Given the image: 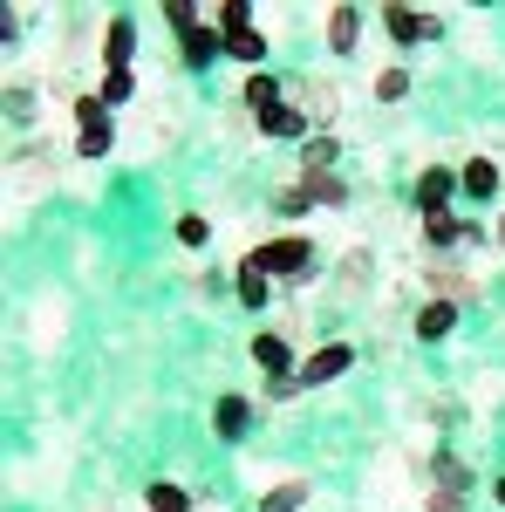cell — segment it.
Returning <instances> with one entry per match:
<instances>
[{"instance_id":"obj_16","label":"cell","mask_w":505,"mask_h":512,"mask_svg":"<svg viewBox=\"0 0 505 512\" xmlns=\"http://www.w3.org/2000/svg\"><path fill=\"white\" fill-rule=\"evenodd\" d=\"M117 151V123H89V130H76V158H110Z\"/></svg>"},{"instance_id":"obj_29","label":"cell","mask_w":505,"mask_h":512,"mask_svg":"<svg viewBox=\"0 0 505 512\" xmlns=\"http://www.w3.org/2000/svg\"><path fill=\"white\" fill-rule=\"evenodd\" d=\"M69 117H76L82 130H89V123H110V103H103V96H76V103H69Z\"/></svg>"},{"instance_id":"obj_13","label":"cell","mask_w":505,"mask_h":512,"mask_svg":"<svg viewBox=\"0 0 505 512\" xmlns=\"http://www.w3.org/2000/svg\"><path fill=\"white\" fill-rule=\"evenodd\" d=\"M355 35H362V14L342 0V7L328 14V48H335V55H355Z\"/></svg>"},{"instance_id":"obj_6","label":"cell","mask_w":505,"mask_h":512,"mask_svg":"<svg viewBox=\"0 0 505 512\" xmlns=\"http://www.w3.org/2000/svg\"><path fill=\"white\" fill-rule=\"evenodd\" d=\"M253 130H260V137H308V130H314V110H301V103L287 96V103H273L267 117H253Z\"/></svg>"},{"instance_id":"obj_26","label":"cell","mask_w":505,"mask_h":512,"mask_svg":"<svg viewBox=\"0 0 505 512\" xmlns=\"http://www.w3.org/2000/svg\"><path fill=\"white\" fill-rule=\"evenodd\" d=\"M308 205H314L308 185H280V192H273V212H280V219H301Z\"/></svg>"},{"instance_id":"obj_15","label":"cell","mask_w":505,"mask_h":512,"mask_svg":"<svg viewBox=\"0 0 505 512\" xmlns=\"http://www.w3.org/2000/svg\"><path fill=\"white\" fill-rule=\"evenodd\" d=\"M308 506V478H280L273 492H260V512H301Z\"/></svg>"},{"instance_id":"obj_5","label":"cell","mask_w":505,"mask_h":512,"mask_svg":"<svg viewBox=\"0 0 505 512\" xmlns=\"http://www.w3.org/2000/svg\"><path fill=\"white\" fill-rule=\"evenodd\" d=\"M383 28H389V41H437L444 35V21H430L417 7H396V0L383 7Z\"/></svg>"},{"instance_id":"obj_3","label":"cell","mask_w":505,"mask_h":512,"mask_svg":"<svg viewBox=\"0 0 505 512\" xmlns=\"http://www.w3.org/2000/svg\"><path fill=\"white\" fill-rule=\"evenodd\" d=\"M355 369V349L349 342H328V349H314L308 362H301V390H321V383H342Z\"/></svg>"},{"instance_id":"obj_1","label":"cell","mask_w":505,"mask_h":512,"mask_svg":"<svg viewBox=\"0 0 505 512\" xmlns=\"http://www.w3.org/2000/svg\"><path fill=\"white\" fill-rule=\"evenodd\" d=\"M246 260H253L273 287H301V280H308V267H314V246L301 233H280V239H267V246H253Z\"/></svg>"},{"instance_id":"obj_2","label":"cell","mask_w":505,"mask_h":512,"mask_svg":"<svg viewBox=\"0 0 505 512\" xmlns=\"http://www.w3.org/2000/svg\"><path fill=\"white\" fill-rule=\"evenodd\" d=\"M253 369H260L267 383H280V376H301V369H294V342H287L280 328H260V335H253Z\"/></svg>"},{"instance_id":"obj_21","label":"cell","mask_w":505,"mask_h":512,"mask_svg":"<svg viewBox=\"0 0 505 512\" xmlns=\"http://www.w3.org/2000/svg\"><path fill=\"white\" fill-rule=\"evenodd\" d=\"M110 110H130V96H137V76L130 69H103V89H96Z\"/></svg>"},{"instance_id":"obj_18","label":"cell","mask_w":505,"mask_h":512,"mask_svg":"<svg viewBox=\"0 0 505 512\" xmlns=\"http://www.w3.org/2000/svg\"><path fill=\"white\" fill-rule=\"evenodd\" d=\"M226 55H233V62H246V69L260 76V62H267V35H260V28H246V35H226Z\"/></svg>"},{"instance_id":"obj_34","label":"cell","mask_w":505,"mask_h":512,"mask_svg":"<svg viewBox=\"0 0 505 512\" xmlns=\"http://www.w3.org/2000/svg\"><path fill=\"white\" fill-rule=\"evenodd\" d=\"M492 239H499V246H505V219H499V226H492Z\"/></svg>"},{"instance_id":"obj_17","label":"cell","mask_w":505,"mask_h":512,"mask_svg":"<svg viewBox=\"0 0 505 512\" xmlns=\"http://www.w3.org/2000/svg\"><path fill=\"white\" fill-rule=\"evenodd\" d=\"M273 103H287V89H280L267 69H260V76H246V110H253V117H267Z\"/></svg>"},{"instance_id":"obj_9","label":"cell","mask_w":505,"mask_h":512,"mask_svg":"<svg viewBox=\"0 0 505 512\" xmlns=\"http://www.w3.org/2000/svg\"><path fill=\"white\" fill-rule=\"evenodd\" d=\"M458 192L465 198H499V164L492 158H465L458 164Z\"/></svg>"},{"instance_id":"obj_19","label":"cell","mask_w":505,"mask_h":512,"mask_svg":"<svg viewBox=\"0 0 505 512\" xmlns=\"http://www.w3.org/2000/svg\"><path fill=\"white\" fill-rule=\"evenodd\" d=\"M424 239H430V246H465L471 226H465V219H451V212H430V219H424Z\"/></svg>"},{"instance_id":"obj_7","label":"cell","mask_w":505,"mask_h":512,"mask_svg":"<svg viewBox=\"0 0 505 512\" xmlns=\"http://www.w3.org/2000/svg\"><path fill=\"white\" fill-rule=\"evenodd\" d=\"M130 55H137V21L117 14V21L103 28V62H110V69H130Z\"/></svg>"},{"instance_id":"obj_23","label":"cell","mask_w":505,"mask_h":512,"mask_svg":"<svg viewBox=\"0 0 505 512\" xmlns=\"http://www.w3.org/2000/svg\"><path fill=\"white\" fill-rule=\"evenodd\" d=\"M328 164H335V130H314L301 144V171H328Z\"/></svg>"},{"instance_id":"obj_20","label":"cell","mask_w":505,"mask_h":512,"mask_svg":"<svg viewBox=\"0 0 505 512\" xmlns=\"http://www.w3.org/2000/svg\"><path fill=\"white\" fill-rule=\"evenodd\" d=\"M144 506H151V512H192V492L171 485V478H157L151 492H144Z\"/></svg>"},{"instance_id":"obj_31","label":"cell","mask_w":505,"mask_h":512,"mask_svg":"<svg viewBox=\"0 0 505 512\" xmlns=\"http://www.w3.org/2000/svg\"><path fill=\"white\" fill-rule=\"evenodd\" d=\"M178 239H185V246H205V239H212V226H205L198 212H178Z\"/></svg>"},{"instance_id":"obj_11","label":"cell","mask_w":505,"mask_h":512,"mask_svg":"<svg viewBox=\"0 0 505 512\" xmlns=\"http://www.w3.org/2000/svg\"><path fill=\"white\" fill-rule=\"evenodd\" d=\"M246 424H253V403H246V396H219V410H212V431L233 444V437H246Z\"/></svg>"},{"instance_id":"obj_32","label":"cell","mask_w":505,"mask_h":512,"mask_svg":"<svg viewBox=\"0 0 505 512\" xmlns=\"http://www.w3.org/2000/svg\"><path fill=\"white\" fill-rule=\"evenodd\" d=\"M424 506H430V512H465V499H458V492H444V485H437V492H430Z\"/></svg>"},{"instance_id":"obj_14","label":"cell","mask_w":505,"mask_h":512,"mask_svg":"<svg viewBox=\"0 0 505 512\" xmlns=\"http://www.w3.org/2000/svg\"><path fill=\"white\" fill-rule=\"evenodd\" d=\"M430 274V287H437V301H471L478 294V280L465 274V267H424Z\"/></svg>"},{"instance_id":"obj_24","label":"cell","mask_w":505,"mask_h":512,"mask_svg":"<svg viewBox=\"0 0 505 512\" xmlns=\"http://www.w3.org/2000/svg\"><path fill=\"white\" fill-rule=\"evenodd\" d=\"M219 35H246L253 28V0H219V21H212Z\"/></svg>"},{"instance_id":"obj_4","label":"cell","mask_w":505,"mask_h":512,"mask_svg":"<svg viewBox=\"0 0 505 512\" xmlns=\"http://www.w3.org/2000/svg\"><path fill=\"white\" fill-rule=\"evenodd\" d=\"M451 192H458V171L451 164H424V178H417V212H451Z\"/></svg>"},{"instance_id":"obj_12","label":"cell","mask_w":505,"mask_h":512,"mask_svg":"<svg viewBox=\"0 0 505 512\" xmlns=\"http://www.w3.org/2000/svg\"><path fill=\"white\" fill-rule=\"evenodd\" d=\"M233 294H239V308H267L273 301V280L253 267V260H239V280H233Z\"/></svg>"},{"instance_id":"obj_33","label":"cell","mask_w":505,"mask_h":512,"mask_svg":"<svg viewBox=\"0 0 505 512\" xmlns=\"http://www.w3.org/2000/svg\"><path fill=\"white\" fill-rule=\"evenodd\" d=\"M492 499H499V506H505V478H499V485H492Z\"/></svg>"},{"instance_id":"obj_28","label":"cell","mask_w":505,"mask_h":512,"mask_svg":"<svg viewBox=\"0 0 505 512\" xmlns=\"http://www.w3.org/2000/svg\"><path fill=\"white\" fill-rule=\"evenodd\" d=\"M410 96V69H383L376 76V103H403Z\"/></svg>"},{"instance_id":"obj_30","label":"cell","mask_w":505,"mask_h":512,"mask_svg":"<svg viewBox=\"0 0 505 512\" xmlns=\"http://www.w3.org/2000/svg\"><path fill=\"white\" fill-rule=\"evenodd\" d=\"M164 21H171L178 35H192V28H198V7H192V0H164Z\"/></svg>"},{"instance_id":"obj_27","label":"cell","mask_w":505,"mask_h":512,"mask_svg":"<svg viewBox=\"0 0 505 512\" xmlns=\"http://www.w3.org/2000/svg\"><path fill=\"white\" fill-rule=\"evenodd\" d=\"M437 485L465 499V485H471V465H465V458H451V451H444V458H437Z\"/></svg>"},{"instance_id":"obj_8","label":"cell","mask_w":505,"mask_h":512,"mask_svg":"<svg viewBox=\"0 0 505 512\" xmlns=\"http://www.w3.org/2000/svg\"><path fill=\"white\" fill-rule=\"evenodd\" d=\"M178 41H185V69H212V62L226 55V35H219V28H205V21H198L192 35H178Z\"/></svg>"},{"instance_id":"obj_22","label":"cell","mask_w":505,"mask_h":512,"mask_svg":"<svg viewBox=\"0 0 505 512\" xmlns=\"http://www.w3.org/2000/svg\"><path fill=\"white\" fill-rule=\"evenodd\" d=\"M301 185L314 192V205H342V198H349V185H342L335 171H301Z\"/></svg>"},{"instance_id":"obj_10","label":"cell","mask_w":505,"mask_h":512,"mask_svg":"<svg viewBox=\"0 0 505 512\" xmlns=\"http://www.w3.org/2000/svg\"><path fill=\"white\" fill-rule=\"evenodd\" d=\"M458 328V301H424L417 308V342H444Z\"/></svg>"},{"instance_id":"obj_25","label":"cell","mask_w":505,"mask_h":512,"mask_svg":"<svg viewBox=\"0 0 505 512\" xmlns=\"http://www.w3.org/2000/svg\"><path fill=\"white\" fill-rule=\"evenodd\" d=\"M362 287H369V253L349 246V253H342V294H362Z\"/></svg>"}]
</instances>
